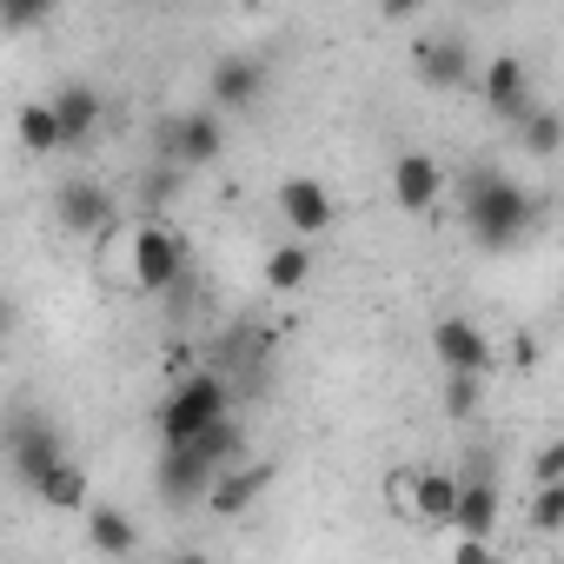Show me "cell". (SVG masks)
<instances>
[{
	"mask_svg": "<svg viewBox=\"0 0 564 564\" xmlns=\"http://www.w3.org/2000/svg\"><path fill=\"white\" fill-rule=\"evenodd\" d=\"M445 193V166L432 153H399L392 160V206L399 213H432Z\"/></svg>",
	"mask_w": 564,
	"mask_h": 564,
	"instance_id": "obj_14",
	"label": "cell"
},
{
	"mask_svg": "<svg viewBox=\"0 0 564 564\" xmlns=\"http://www.w3.org/2000/svg\"><path fill=\"white\" fill-rule=\"evenodd\" d=\"M54 113H61L67 153H80V147H94V133H100V120H107V100H100V87H87V80H61V87H54Z\"/></svg>",
	"mask_w": 564,
	"mask_h": 564,
	"instance_id": "obj_12",
	"label": "cell"
},
{
	"mask_svg": "<svg viewBox=\"0 0 564 564\" xmlns=\"http://www.w3.org/2000/svg\"><path fill=\"white\" fill-rule=\"evenodd\" d=\"M54 8H61V0H0V14H8V28H14V34H34Z\"/></svg>",
	"mask_w": 564,
	"mask_h": 564,
	"instance_id": "obj_26",
	"label": "cell"
},
{
	"mask_svg": "<svg viewBox=\"0 0 564 564\" xmlns=\"http://www.w3.org/2000/svg\"><path fill=\"white\" fill-rule=\"evenodd\" d=\"M87 544L100 557H133L140 551V531H133V518L120 505H87Z\"/></svg>",
	"mask_w": 564,
	"mask_h": 564,
	"instance_id": "obj_17",
	"label": "cell"
},
{
	"mask_svg": "<svg viewBox=\"0 0 564 564\" xmlns=\"http://www.w3.org/2000/svg\"><path fill=\"white\" fill-rule=\"evenodd\" d=\"M180 173H186V166H173V160H160V166H153V173L140 180V199H147L153 213H160V206H173V199H180Z\"/></svg>",
	"mask_w": 564,
	"mask_h": 564,
	"instance_id": "obj_25",
	"label": "cell"
},
{
	"mask_svg": "<svg viewBox=\"0 0 564 564\" xmlns=\"http://www.w3.org/2000/svg\"><path fill=\"white\" fill-rule=\"evenodd\" d=\"M412 74L432 94H458V87H471V47L458 34H419L412 41Z\"/></svg>",
	"mask_w": 564,
	"mask_h": 564,
	"instance_id": "obj_7",
	"label": "cell"
},
{
	"mask_svg": "<svg viewBox=\"0 0 564 564\" xmlns=\"http://www.w3.org/2000/svg\"><path fill=\"white\" fill-rule=\"evenodd\" d=\"M531 219H538V199L518 180H505V173H471L465 180V226L485 252H511L531 232Z\"/></svg>",
	"mask_w": 564,
	"mask_h": 564,
	"instance_id": "obj_2",
	"label": "cell"
},
{
	"mask_svg": "<svg viewBox=\"0 0 564 564\" xmlns=\"http://www.w3.org/2000/svg\"><path fill=\"white\" fill-rule=\"evenodd\" d=\"M127 279L140 293H153V300H166L180 279H186V239L173 232V226H160V219H140L133 232H127Z\"/></svg>",
	"mask_w": 564,
	"mask_h": 564,
	"instance_id": "obj_4",
	"label": "cell"
},
{
	"mask_svg": "<svg viewBox=\"0 0 564 564\" xmlns=\"http://www.w3.org/2000/svg\"><path fill=\"white\" fill-rule=\"evenodd\" d=\"M551 478H564V438H551V445L531 452V485H551Z\"/></svg>",
	"mask_w": 564,
	"mask_h": 564,
	"instance_id": "obj_27",
	"label": "cell"
},
{
	"mask_svg": "<svg viewBox=\"0 0 564 564\" xmlns=\"http://www.w3.org/2000/svg\"><path fill=\"white\" fill-rule=\"evenodd\" d=\"M153 153L173 160V166H213L226 153V127H219V107H199V113H166L153 127Z\"/></svg>",
	"mask_w": 564,
	"mask_h": 564,
	"instance_id": "obj_6",
	"label": "cell"
},
{
	"mask_svg": "<svg viewBox=\"0 0 564 564\" xmlns=\"http://www.w3.org/2000/svg\"><path fill=\"white\" fill-rule=\"evenodd\" d=\"M54 219H61L67 232H87V239H107V232L120 226L113 193L94 186V180H61V186H54Z\"/></svg>",
	"mask_w": 564,
	"mask_h": 564,
	"instance_id": "obj_8",
	"label": "cell"
},
{
	"mask_svg": "<svg viewBox=\"0 0 564 564\" xmlns=\"http://www.w3.org/2000/svg\"><path fill=\"white\" fill-rule=\"evenodd\" d=\"M279 213H286V226L300 239H319L333 226V193L313 173H293V180H279Z\"/></svg>",
	"mask_w": 564,
	"mask_h": 564,
	"instance_id": "obj_15",
	"label": "cell"
},
{
	"mask_svg": "<svg viewBox=\"0 0 564 564\" xmlns=\"http://www.w3.org/2000/svg\"><path fill=\"white\" fill-rule=\"evenodd\" d=\"M232 458H239V425H232V412H226L219 425H206V432H193V438H180V445H160L153 491H160L166 505H206L213 478H219Z\"/></svg>",
	"mask_w": 564,
	"mask_h": 564,
	"instance_id": "obj_1",
	"label": "cell"
},
{
	"mask_svg": "<svg viewBox=\"0 0 564 564\" xmlns=\"http://www.w3.org/2000/svg\"><path fill=\"white\" fill-rule=\"evenodd\" d=\"M478 399H485V379H478V372H445V412H452V419H471Z\"/></svg>",
	"mask_w": 564,
	"mask_h": 564,
	"instance_id": "obj_24",
	"label": "cell"
},
{
	"mask_svg": "<svg viewBox=\"0 0 564 564\" xmlns=\"http://www.w3.org/2000/svg\"><path fill=\"white\" fill-rule=\"evenodd\" d=\"M272 485V458H252V465H226L219 478H213V491H206V505H213V518H239V511H252V498Z\"/></svg>",
	"mask_w": 564,
	"mask_h": 564,
	"instance_id": "obj_16",
	"label": "cell"
},
{
	"mask_svg": "<svg viewBox=\"0 0 564 564\" xmlns=\"http://www.w3.org/2000/svg\"><path fill=\"white\" fill-rule=\"evenodd\" d=\"M14 133H21V147H28V153H67V140H61V113H54V100H34V107H21V120H14Z\"/></svg>",
	"mask_w": 564,
	"mask_h": 564,
	"instance_id": "obj_20",
	"label": "cell"
},
{
	"mask_svg": "<svg viewBox=\"0 0 564 564\" xmlns=\"http://www.w3.org/2000/svg\"><path fill=\"white\" fill-rule=\"evenodd\" d=\"M478 94H485V107L498 113V120H524L531 107H538V94H531V74H524V61L518 54H498V61H485V74H478Z\"/></svg>",
	"mask_w": 564,
	"mask_h": 564,
	"instance_id": "obj_11",
	"label": "cell"
},
{
	"mask_svg": "<svg viewBox=\"0 0 564 564\" xmlns=\"http://www.w3.org/2000/svg\"><path fill=\"white\" fill-rule=\"evenodd\" d=\"M518 147H524L531 160H551V153H564V120H557L551 107H531V113L518 120Z\"/></svg>",
	"mask_w": 564,
	"mask_h": 564,
	"instance_id": "obj_21",
	"label": "cell"
},
{
	"mask_svg": "<svg viewBox=\"0 0 564 564\" xmlns=\"http://www.w3.org/2000/svg\"><path fill=\"white\" fill-rule=\"evenodd\" d=\"M226 412H232V379H226L219 366H206V372H186V379L160 399L153 425H160V445H180V438H193V432L219 425Z\"/></svg>",
	"mask_w": 564,
	"mask_h": 564,
	"instance_id": "obj_3",
	"label": "cell"
},
{
	"mask_svg": "<svg viewBox=\"0 0 564 564\" xmlns=\"http://www.w3.org/2000/svg\"><path fill=\"white\" fill-rule=\"evenodd\" d=\"M465 538H491L498 531V478L485 465V452H471V471L458 478V518H452Z\"/></svg>",
	"mask_w": 564,
	"mask_h": 564,
	"instance_id": "obj_13",
	"label": "cell"
},
{
	"mask_svg": "<svg viewBox=\"0 0 564 564\" xmlns=\"http://www.w3.org/2000/svg\"><path fill=\"white\" fill-rule=\"evenodd\" d=\"M432 352H438V366L445 372H491L498 366V346H491V333L485 326H471V319H438L432 326Z\"/></svg>",
	"mask_w": 564,
	"mask_h": 564,
	"instance_id": "obj_9",
	"label": "cell"
},
{
	"mask_svg": "<svg viewBox=\"0 0 564 564\" xmlns=\"http://www.w3.org/2000/svg\"><path fill=\"white\" fill-rule=\"evenodd\" d=\"M458 557H465V564H485V557H491V538H465Z\"/></svg>",
	"mask_w": 564,
	"mask_h": 564,
	"instance_id": "obj_30",
	"label": "cell"
},
{
	"mask_svg": "<svg viewBox=\"0 0 564 564\" xmlns=\"http://www.w3.org/2000/svg\"><path fill=\"white\" fill-rule=\"evenodd\" d=\"M61 465H67V438L54 432V419L14 412V419H8V471H14V485H21V491H41Z\"/></svg>",
	"mask_w": 564,
	"mask_h": 564,
	"instance_id": "obj_5",
	"label": "cell"
},
{
	"mask_svg": "<svg viewBox=\"0 0 564 564\" xmlns=\"http://www.w3.org/2000/svg\"><path fill=\"white\" fill-rule=\"evenodd\" d=\"M34 498H41L47 511H87V471L67 458V465H61V471H54V478L34 491Z\"/></svg>",
	"mask_w": 564,
	"mask_h": 564,
	"instance_id": "obj_22",
	"label": "cell"
},
{
	"mask_svg": "<svg viewBox=\"0 0 564 564\" xmlns=\"http://www.w3.org/2000/svg\"><path fill=\"white\" fill-rule=\"evenodd\" d=\"M206 94H213L219 113H246V107H259V100H265V61H252V54H226V61H213Z\"/></svg>",
	"mask_w": 564,
	"mask_h": 564,
	"instance_id": "obj_10",
	"label": "cell"
},
{
	"mask_svg": "<svg viewBox=\"0 0 564 564\" xmlns=\"http://www.w3.org/2000/svg\"><path fill=\"white\" fill-rule=\"evenodd\" d=\"M372 8H379L386 21H419V14H425V0H372Z\"/></svg>",
	"mask_w": 564,
	"mask_h": 564,
	"instance_id": "obj_28",
	"label": "cell"
},
{
	"mask_svg": "<svg viewBox=\"0 0 564 564\" xmlns=\"http://www.w3.org/2000/svg\"><path fill=\"white\" fill-rule=\"evenodd\" d=\"M505 359H511V366H524V372H531V366H538V339H531V333H518V339H511V346H505Z\"/></svg>",
	"mask_w": 564,
	"mask_h": 564,
	"instance_id": "obj_29",
	"label": "cell"
},
{
	"mask_svg": "<svg viewBox=\"0 0 564 564\" xmlns=\"http://www.w3.org/2000/svg\"><path fill=\"white\" fill-rule=\"evenodd\" d=\"M412 518L452 524L458 518V478L452 471H412Z\"/></svg>",
	"mask_w": 564,
	"mask_h": 564,
	"instance_id": "obj_18",
	"label": "cell"
},
{
	"mask_svg": "<svg viewBox=\"0 0 564 564\" xmlns=\"http://www.w3.org/2000/svg\"><path fill=\"white\" fill-rule=\"evenodd\" d=\"M531 531H564V478H551V485H531Z\"/></svg>",
	"mask_w": 564,
	"mask_h": 564,
	"instance_id": "obj_23",
	"label": "cell"
},
{
	"mask_svg": "<svg viewBox=\"0 0 564 564\" xmlns=\"http://www.w3.org/2000/svg\"><path fill=\"white\" fill-rule=\"evenodd\" d=\"M313 279V246H272L265 252V293H300Z\"/></svg>",
	"mask_w": 564,
	"mask_h": 564,
	"instance_id": "obj_19",
	"label": "cell"
}]
</instances>
